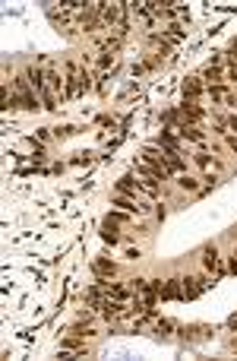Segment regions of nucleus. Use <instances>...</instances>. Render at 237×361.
Instances as JSON below:
<instances>
[{
  "instance_id": "f257e3e1",
  "label": "nucleus",
  "mask_w": 237,
  "mask_h": 361,
  "mask_svg": "<svg viewBox=\"0 0 237 361\" xmlns=\"http://www.w3.org/2000/svg\"><path fill=\"white\" fill-rule=\"evenodd\" d=\"M155 285H158V295H162L165 301L168 298H183V282L180 279H171V282H165V285H162V282H155Z\"/></svg>"
},
{
  "instance_id": "f03ea898",
  "label": "nucleus",
  "mask_w": 237,
  "mask_h": 361,
  "mask_svg": "<svg viewBox=\"0 0 237 361\" xmlns=\"http://www.w3.org/2000/svg\"><path fill=\"white\" fill-rule=\"evenodd\" d=\"M101 238L108 241V244H117L120 235H117V222L114 219H105V228H101Z\"/></svg>"
},
{
  "instance_id": "7ed1b4c3",
  "label": "nucleus",
  "mask_w": 237,
  "mask_h": 361,
  "mask_svg": "<svg viewBox=\"0 0 237 361\" xmlns=\"http://www.w3.org/2000/svg\"><path fill=\"white\" fill-rule=\"evenodd\" d=\"M202 263H206L209 270L222 272V263H218V251H215V247H209V251H206V257H202Z\"/></svg>"
},
{
  "instance_id": "20e7f679",
  "label": "nucleus",
  "mask_w": 237,
  "mask_h": 361,
  "mask_svg": "<svg viewBox=\"0 0 237 361\" xmlns=\"http://www.w3.org/2000/svg\"><path fill=\"white\" fill-rule=\"evenodd\" d=\"M114 206H120V209H126V212H142V209H146V206H139V203L126 200V196H114Z\"/></svg>"
},
{
  "instance_id": "39448f33",
  "label": "nucleus",
  "mask_w": 237,
  "mask_h": 361,
  "mask_svg": "<svg viewBox=\"0 0 237 361\" xmlns=\"http://www.w3.org/2000/svg\"><path fill=\"white\" fill-rule=\"evenodd\" d=\"M199 92H202V83L196 80V76H193V80H187V86H183V95H187V101H190V98H196Z\"/></svg>"
},
{
  "instance_id": "423d86ee",
  "label": "nucleus",
  "mask_w": 237,
  "mask_h": 361,
  "mask_svg": "<svg viewBox=\"0 0 237 361\" xmlns=\"http://www.w3.org/2000/svg\"><path fill=\"white\" fill-rule=\"evenodd\" d=\"M114 270H117V266L111 260H95V272H98V276H114Z\"/></svg>"
},
{
  "instance_id": "0eeeda50",
  "label": "nucleus",
  "mask_w": 237,
  "mask_h": 361,
  "mask_svg": "<svg viewBox=\"0 0 237 361\" xmlns=\"http://www.w3.org/2000/svg\"><path fill=\"white\" fill-rule=\"evenodd\" d=\"M117 190H120V193H133V190H136V180H133V178H123L120 184H117Z\"/></svg>"
},
{
  "instance_id": "6e6552de",
  "label": "nucleus",
  "mask_w": 237,
  "mask_h": 361,
  "mask_svg": "<svg viewBox=\"0 0 237 361\" xmlns=\"http://www.w3.org/2000/svg\"><path fill=\"white\" fill-rule=\"evenodd\" d=\"M177 184H180L183 190H196V187H199V184H196V180H193L190 175H180V178H177Z\"/></svg>"
},
{
  "instance_id": "1a4fd4ad",
  "label": "nucleus",
  "mask_w": 237,
  "mask_h": 361,
  "mask_svg": "<svg viewBox=\"0 0 237 361\" xmlns=\"http://www.w3.org/2000/svg\"><path fill=\"white\" fill-rule=\"evenodd\" d=\"M171 330H174V323H171V320H155V333H162V336H168Z\"/></svg>"
},
{
  "instance_id": "9d476101",
  "label": "nucleus",
  "mask_w": 237,
  "mask_h": 361,
  "mask_svg": "<svg viewBox=\"0 0 237 361\" xmlns=\"http://www.w3.org/2000/svg\"><path fill=\"white\" fill-rule=\"evenodd\" d=\"M196 162H199L202 168H209V156H206V152H199V156H196Z\"/></svg>"
},
{
  "instance_id": "9b49d317",
  "label": "nucleus",
  "mask_w": 237,
  "mask_h": 361,
  "mask_svg": "<svg viewBox=\"0 0 237 361\" xmlns=\"http://www.w3.org/2000/svg\"><path fill=\"white\" fill-rule=\"evenodd\" d=\"M231 272H237V254L231 257Z\"/></svg>"
},
{
  "instance_id": "f8f14e48",
  "label": "nucleus",
  "mask_w": 237,
  "mask_h": 361,
  "mask_svg": "<svg viewBox=\"0 0 237 361\" xmlns=\"http://www.w3.org/2000/svg\"><path fill=\"white\" fill-rule=\"evenodd\" d=\"M228 127H231V130H237V117H231V120H228Z\"/></svg>"
}]
</instances>
